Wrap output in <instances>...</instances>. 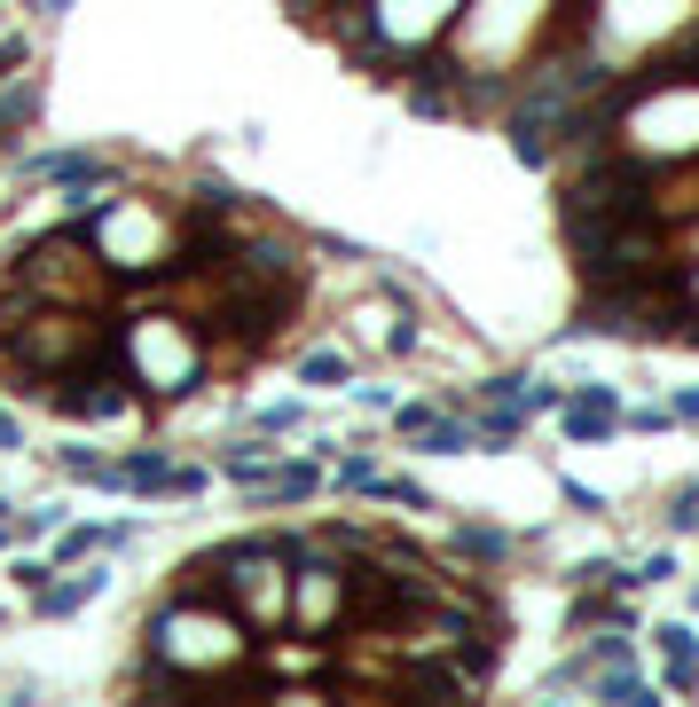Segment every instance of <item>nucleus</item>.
<instances>
[{
	"instance_id": "f8f14e48",
	"label": "nucleus",
	"mask_w": 699,
	"mask_h": 707,
	"mask_svg": "<svg viewBox=\"0 0 699 707\" xmlns=\"http://www.w3.org/2000/svg\"><path fill=\"white\" fill-rule=\"evenodd\" d=\"M16 441H24V432H16V417H9V409H0V449H16Z\"/></svg>"
},
{
	"instance_id": "f257e3e1",
	"label": "nucleus",
	"mask_w": 699,
	"mask_h": 707,
	"mask_svg": "<svg viewBox=\"0 0 699 707\" xmlns=\"http://www.w3.org/2000/svg\"><path fill=\"white\" fill-rule=\"evenodd\" d=\"M252 668V629L213 597H174L142 636V699L228 692Z\"/></svg>"
},
{
	"instance_id": "9d476101",
	"label": "nucleus",
	"mask_w": 699,
	"mask_h": 707,
	"mask_svg": "<svg viewBox=\"0 0 699 707\" xmlns=\"http://www.w3.org/2000/svg\"><path fill=\"white\" fill-rule=\"evenodd\" d=\"M298 378H307V386H339V378H346V354H330V346H322V354L298 362Z\"/></svg>"
},
{
	"instance_id": "9b49d317",
	"label": "nucleus",
	"mask_w": 699,
	"mask_h": 707,
	"mask_svg": "<svg viewBox=\"0 0 699 707\" xmlns=\"http://www.w3.org/2000/svg\"><path fill=\"white\" fill-rule=\"evenodd\" d=\"M94 543H103V527H72V534H63V558H87Z\"/></svg>"
},
{
	"instance_id": "f03ea898",
	"label": "nucleus",
	"mask_w": 699,
	"mask_h": 707,
	"mask_svg": "<svg viewBox=\"0 0 699 707\" xmlns=\"http://www.w3.org/2000/svg\"><path fill=\"white\" fill-rule=\"evenodd\" d=\"M118 354L142 401H189L205 378V330L174 307H135L118 315Z\"/></svg>"
},
{
	"instance_id": "423d86ee",
	"label": "nucleus",
	"mask_w": 699,
	"mask_h": 707,
	"mask_svg": "<svg viewBox=\"0 0 699 707\" xmlns=\"http://www.w3.org/2000/svg\"><path fill=\"white\" fill-rule=\"evenodd\" d=\"M354 339H378V346H409V307L402 299H385V307H354Z\"/></svg>"
},
{
	"instance_id": "1a4fd4ad",
	"label": "nucleus",
	"mask_w": 699,
	"mask_h": 707,
	"mask_svg": "<svg viewBox=\"0 0 699 707\" xmlns=\"http://www.w3.org/2000/svg\"><path fill=\"white\" fill-rule=\"evenodd\" d=\"M456 551H472V558H511V534H504V527H456Z\"/></svg>"
},
{
	"instance_id": "6e6552de",
	"label": "nucleus",
	"mask_w": 699,
	"mask_h": 707,
	"mask_svg": "<svg viewBox=\"0 0 699 707\" xmlns=\"http://www.w3.org/2000/svg\"><path fill=\"white\" fill-rule=\"evenodd\" d=\"M565 432H582V441L613 432V393H582V401H565Z\"/></svg>"
},
{
	"instance_id": "ddd939ff",
	"label": "nucleus",
	"mask_w": 699,
	"mask_h": 707,
	"mask_svg": "<svg viewBox=\"0 0 699 707\" xmlns=\"http://www.w3.org/2000/svg\"><path fill=\"white\" fill-rule=\"evenodd\" d=\"M40 9H48V16H63V9H72V0H40Z\"/></svg>"
},
{
	"instance_id": "7ed1b4c3",
	"label": "nucleus",
	"mask_w": 699,
	"mask_h": 707,
	"mask_svg": "<svg viewBox=\"0 0 699 707\" xmlns=\"http://www.w3.org/2000/svg\"><path fill=\"white\" fill-rule=\"evenodd\" d=\"M79 236L94 244V260L111 276H150V267L174 260L181 205H165V197H103V205H87Z\"/></svg>"
},
{
	"instance_id": "39448f33",
	"label": "nucleus",
	"mask_w": 699,
	"mask_h": 707,
	"mask_svg": "<svg viewBox=\"0 0 699 707\" xmlns=\"http://www.w3.org/2000/svg\"><path fill=\"white\" fill-rule=\"evenodd\" d=\"M220 558V605L237 614L244 629H283L291 621V551L283 543H228Z\"/></svg>"
},
{
	"instance_id": "0eeeda50",
	"label": "nucleus",
	"mask_w": 699,
	"mask_h": 707,
	"mask_svg": "<svg viewBox=\"0 0 699 707\" xmlns=\"http://www.w3.org/2000/svg\"><path fill=\"white\" fill-rule=\"evenodd\" d=\"M103 582H111L103 566H79L72 582H40V614H79V605H87L94 590H103Z\"/></svg>"
},
{
	"instance_id": "20e7f679",
	"label": "nucleus",
	"mask_w": 699,
	"mask_h": 707,
	"mask_svg": "<svg viewBox=\"0 0 699 707\" xmlns=\"http://www.w3.org/2000/svg\"><path fill=\"white\" fill-rule=\"evenodd\" d=\"M9 283H24L40 307H103L111 291V267L94 260V244L79 228H48L9 260Z\"/></svg>"
}]
</instances>
